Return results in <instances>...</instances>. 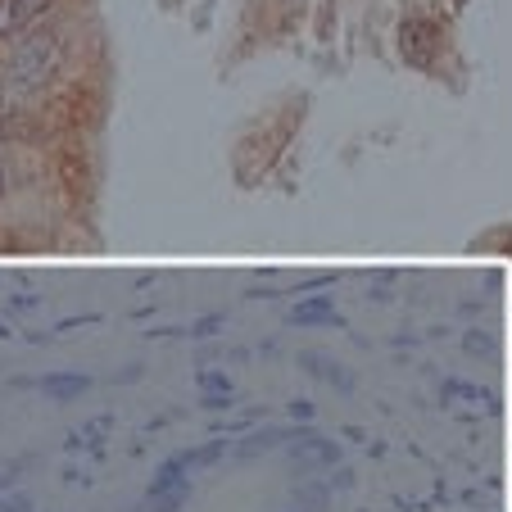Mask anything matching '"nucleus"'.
<instances>
[{
  "mask_svg": "<svg viewBox=\"0 0 512 512\" xmlns=\"http://www.w3.org/2000/svg\"><path fill=\"white\" fill-rule=\"evenodd\" d=\"M290 322L295 327H313V322H331V327H340V313L331 309V300H304L290 309Z\"/></svg>",
  "mask_w": 512,
  "mask_h": 512,
  "instance_id": "obj_7",
  "label": "nucleus"
},
{
  "mask_svg": "<svg viewBox=\"0 0 512 512\" xmlns=\"http://www.w3.org/2000/svg\"><path fill=\"white\" fill-rule=\"evenodd\" d=\"M0 512H32V499L28 494H10V499H0Z\"/></svg>",
  "mask_w": 512,
  "mask_h": 512,
  "instance_id": "obj_12",
  "label": "nucleus"
},
{
  "mask_svg": "<svg viewBox=\"0 0 512 512\" xmlns=\"http://www.w3.org/2000/svg\"><path fill=\"white\" fill-rule=\"evenodd\" d=\"M223 454H227V440H209V445H200V449H186V454H177V463H182L186 476H191V472H200V467L218 463Z\"/></svg>",
  "mask_w": 512,
  "mask_h": 512,
  "instance_id": "obj_8",
  "label": "nucleus"
},
{
  "mask_svg": "<svg viewBox=\"0 0 512 512\" xmlns=\"http://www.w3.org/2000/svg\"><path fill=\"white\" fill-rule=\"evenodd\" d=\"M300 512H318V508H300Z\"/></svg>",
  "mask_w": 512,
  "mask_h": 512,
  "instance_id": "obj_17",
  "label": "nucleus"
},
{
  "mask_svg": "<svg viewBox=\"0 0 512 512\" xmlns=\"http://www.w3.org/2000/svg\"><path fill=\"white\" fill-rule=\"evenodd\" d=\"M277 440H281V431H259L254 440H245V445L236 449V454H241V458H254V454H263V449H272Z\"/></svg>",
  "mask_w": 512,
  "mask_h": 512,
  "instance_id": "obj_10",
  "label": "nucleus"
},
{
  "mask_svg": "<svg viewBox=\"0 0 512 512\" xmlns=\"http://www.w3.org/2000/svg\"><path fill=\"white\" fill-rule=\"evenodd\" d=\"M50 0H0V41H19L28 28L46 19Z\"/></svg>",
  "mask_w": 512,
  "mask_h": 512,
  "instance_id": "obj_3",
  "label": "nucleus"
},
{
  "mask_svg": "<svg viewBox=\"0 0 512 512\" xmlns=\"http://www.w3.org/2000/svg\"><path fill=\"white\" fill-rule=\"evenodd\" d=\"M145 499H150V512H177L191 499V485H177V490H164V494H145Z\"/></svg>",
  "mask_w": 512,
  "mask_h": 512,
  "instance_id": "obj_9",
  "label": "nucleus"
},
{
  "mask_svg": "<svg viewBox=\"0 0 512 512\" xmlns=\"http://www.w3.org/2000/svg\"><path fill=\"white\" fill-rule=\"evenodd\" d=\"M290 454L300 458V463L331 467L340 458V449L331 445V440H322V435H313V431H295V445H290Z\"/></svg>",
  "mask_w": 512,
  "mask_h": 512,
  "instance_id": "obj_4",
  "label": "nucleus"
},
{
  "mask_svg": "<svg viewBox=\"0 0 512 512\" xmlns=\"http://www.w3.org/2000/svg\"><path fill=\"white\" fill-rule=\"evenodd\" d=\"M399 50L413 68H431L435 64V50H440V28L431 19H408L399 28Z\"/></svg>",
  "mask_w": 512,
  "mask_h": 512,
  "instance_id": "obj_2",
  "label": "nucleus"
},
{
  "mask_svg": "<svg viewBox=\"0 0 512 512\" xmlns=\"http://www.w3.org/2000/svg\"><path fill=\"white\" fill-rule=\"evenodd\" d=\"M200 390L204 395H232V377H223V372H200Z\"/></svg>",
  "mask_w": 512,
  "mask_h": 512,
  "instance_id": "obj_11",
  "label": "nucleus"
},
{
  "mask_svg": "<svg viewBox=\"0 0 512 512\" xmlns=\"http://www.w3.org/2000/svg\"><path fill=\"white\" fill-rule=\"evenodd\" d=\"M300 363H304V372H313V377L331 381V386H336V390H349V386H354V377H349V372L340 368L336 358H327V354H304Z\"/></svg>",
  "mask_w": 512,
  "mask_h": 512,
  "instance_id": "obj_6",
  "label": "nucleus"
},
{
  "mask_svg": "<svg viewBox=\"0 0 512 512\" xmlns=\"http://www.w3.org/2000/svg\"><path fill=\"white\" fill-rule=\"evenodd\" d=\"M5 186H10V168H5V155H0V195H5Z\"/></svg>",
  "mask_w": 512,
  "mask_h": 512,
  "instance_id": "obj_15",
  "label": "nucleus"
},
{
  "mask_svg": "<svg viewBox=\"0 0 512 512\" xmlns=\"http://www.w3.org/2000/svg\"><path fill=\"white\" fill-rule=\"evenodd\" d=\"M204 408H232V395H204Z\"/></svg>",
  "mask_w": 512,
  "mask_h": 512,
  "instance_id": "obj_14",
  "label": "nucleus"
},
{
  "mask_svg": "<svg viewBox=\"0 0 512 512\" xmlns=\"http://www.w3.org/2000/svg\"><path fill=\"white\" fill-rule=\"evenodd\" d=\"M19 481V463H0V485H14Z\"/></svg>",
  "mask_w": 512,
  "mask_h": 512,
  "instance_id": "obj_13",
  "label": "nucleus"
},
{
  "mask_svg": "<svg viewBox=\"0 0 512 512\" xmlns=\"http://www.w3.org/2000/svg\"><path fill=\"white\" fill-rule=\"evenodd\" d=\"M55 68H59V37H55V32H32V37L14 41L10 82H14L19 91H37V87H46Z\"/></svg>",
  "mask_w": 512,
  "mask_h": 512,
  "instance_id": "obj_1",
  "label": "nucleus"
},
{
  "mask_svg": "<svg viewBox=\"0 0 512 512\" xmlns=\"http://www.w3.org/2000/svg\"><path fill=\"white\" fill-rule=\"evenodd\" d=\"M41 386V395H50V399H78V395H87L91 390V377H82V372H50V377H41L37 381Z\"/></svg>",
  "mask_w": 512,
  "mask_h": 512,
  "instance_id": "obj_5",
  "label": "nucleus"
},
{
  "mask_svg": "<svg viewBox=\"0 0 512 512\" xmlns=\"http://www.w3.org/2000/svg\"><path fill=\"white\" fill-rule=\"evenodd\" d=\"M0 100H5V73H0Z\"/></svg>",
  "mask_w": 512,
  "mask_h": 512,
  "instance_id": "obj_16",
  "label": "nucleus"
}]
</instances>
